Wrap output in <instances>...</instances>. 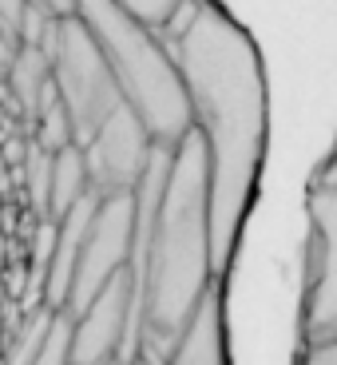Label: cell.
Here are the masks:
<instances>
[{
    "instance_id": "6da1fadb",
    "label": "cell",
    "mask_w": 337,
    "mask_h": 365,
    "mask_svg": "<svg viewBox=\"0 0 337 365\" xmlns=\"http://www.w3.org/2000/svg\"><path fill=\"white\" fill-rule=\"evenodd\" d=\"M191 103V131L210 167V266L227 278L254 210L270 143L266 64L242 20L219 0H187L159 32Z\"/></svg>"
},
{
    "instance_id": "7a4b0ae2",
    "label": "cell",
    "mask_w": 337,
    "mask_h": 365,
    "mask_svg": "<svg viewBox=\"0 0 337 365\" xmlns=\"http://www.w3.org/2000/svg\"><path fill=\"white\" fill-rule=\"evenodd\" d=\"M131 282L139 357L163 365L219 282L210 266V167L195 131L179 147H155L135 187Z\"/></svg>"
},
{
    "instance_id": "3957f363",
    "label": "cell",
    "mask_w": 337,
    "mask_h": 365,
    "mask_svg": "<svg viewBox=\"0 0 337 365\" xmlns=\"http://www.w3.org/2000/svg\"><path fill=\"white\" fill-rule=\"evenodd\" d=\"M76 20L108 60L119 100L135 111L155 147H179L191 135L187 88L155 28L139 24L115 0H76Z\"/></svg>"
},
{
    "instance_id": "277c9868",
    "label": "cell",
    "mask_w": 337,
    "mask_h": 365,
    "mask_svg": "<svg viewBox=\"0 0 337 365\" xmlns=\"http://www.w3.org/2000/svg\"><path fill=\"white\" fill-rule=\"evenodd\" d=\"M48 64H52L56 96H60V103L68 111V123H72L76 147H83L108 123L111 111L123 103L115 80L108 72V60L95 48L91 32L72 16L60 24V36H56L52 52H48Z\"/></svg>"
},
{
    "instance_id": "5b68a950",
    "label": "cell",
    "mask_w": 337,
    "mask_h": 365,
    "mask_svg": "<svg viewBox=\"0 0 337 365\" xmlns=\"http://www.w3.org/2000/svg\"><path fill=\"white\" fill-rule=\"evenodd\" d=\"M131 250H135V191L100 199V207L88 222V235H83L80 258H76V270H72V286H68L60 314L80 318L103 286L131 270Z\"/></svg>"
},
{
    "instance_id": "8992f818",
    "label": "cell",
    "mask_w": 337,
    "mask_h": 365,
    "mask_svg": "<svg viewBox=\"0 0 337 365\" xmlns=\"http://www.w3.org/2000/svg\"><path fill=\"white\" fill-rule=\"evenodd\" d=\"M68 322H72V341H68L72 365H131L139 357L131 270L108 282L80 318Z\"/></svg>"
},
{
    "instance_id": "52a82bcc",
    "label": "cell",
    "mask_w": 337,
    "mask_h": 365,
    "mask_svg": "<svg viewBox=\"0 0 337 365\" xmlns=\"http://www.w3.org/2000/svg\"><path fill=\"white\" fill-rule=\"evenodd\" d=\"M301 334L310 346L337 341V182L310 191V270L301 298Z\"/></svg>"
},
{
    "instance_id": "ba28073f",
    "label": "cell",
    "mask_w": 337,
    "mask_h": 365,
    "mask_svg": "<svg viewBox=\"0 0 337 365\" xmlns=\"http://www.w3.org/2000/svg\"><path fill=\"white\" fill-rule=\"evenodd\" d=\"M80 151L88 159L91 191L100 199H115V195H131L143 182L147 163L155 155V143H151L147 128L135 119V111L128 103H119L108 115V123Z\"/></svg>"
},
{
    "instance_id": "9c48e42d",
    "label": "cell",
    "mask_w": 337,
    "mask_h": 365,
    "mask_svg": "<svg viewBox=\"0 0 337 365\" xmlns=\"http://www.w3.org/2000/svg\"><path fill=\"white\" fill-rule=\"evenodd\" d=\"M163 365H230V338H227V302H222V286L202 298L195 310L191 326L182 329L179 346L167 354Z\"/></svg>"
},
{
    "instance_id": "30bf717a",
    "label": "cell",
    "mask_w": 337,
    "mask_h": 365,
    "mask_svg": "<svg viewBox=\"0 0 337 365\" xmlns=\"http://www.w3.org/2000/svg\"><path fill=\"white\" fill-rule=\"evenodd\" d=\"M91 175L88 159L80 147H64L60 155H52V222L72 215L83 199H91Z\"/></svg>"
},
{
    "instance_id": "8fae6325",
    "label": "cell",
    "mask_w": 337,
    "mask_h": 365,
    "mask_svg": "<svg viewBox=\"0 0 337 365\" xmlns=\"http://www.w3.org/2000/svg\"><path fill=\"white\" fill-rule=\"evenodd\" d=\"M56 318H60V314L48 310V306H36V310L28 314L24 326L16 329V338H12L9 354H4V365H32L36 361L44 341H48V334H52V326H56Z\"/></svg>"
},
{
    "instance_id": "7c38bea8",
    "label": "cell",
    "mask_w": 337,
    "mask_h": 365,
    "mask_svg": "<svg viewBox=\"0 0 337 365\" xmlns=\"http://www.w3.org/2000/svg\"><path fill=\"white\" fill-rule=\"evenodd\" d=\"M24 179H28V199H32V207H36L40 222L52 219V155L40 151L36 143L28 147Z\"/></svg>"
},
{
    "instance_id": "4fadbf2b",
    "label": "cell",
    "mask_w": 337,
    "mask_h": 365,
    "mask_svg": "<svg viewBox=\"0 0 337 365\" xmlns=\"http://www.w3.org/2000/svg\"><path fill=\"white\" fill-rule=\"evenodd\" d=\"M123 12H131V16L139 20V24L155 28V32H163L167 24L175 20V12L187 4V0H115Z\"/></svg>"
},
{
    "instance_id": "5bb4252c",
    "label": "cell",
    "mask_w": 337,
    "mask_h": 365,
    "mask_svg": "<svg viewBox=\"0 0 337 365\" xmlns=\"http://www.w3.org/2000/svg\"><path fill=\"white\" fill-rule=\"evenodd\" d=\"M301 365H337V341H318V346L306 349Z\"/></svg>"
},
{
    "instance_id": "9a60e30c",
    "label": "cell",
    "mask_w": 337,
    "mask_h": 365,
    "mask_svg": "<svg viewBox=\"0 0 337 365\" xmlns=\"http://www.w3.org/2000/svg\"><path fill=\"white\" fill-rule=\"evenodd\" d=\"M131 365H151V361H143V357H139V361H131Z\"/></svg>"
},
{
    "instance_id": "2e32d148",
    "label": "cell",
    "mask_w": 337,
    "mask_h": 365,
    "mask_svg": "<svg viewBox=\"0 0 337 365\" xmlns=\"http://www.w3.org/2000/svg\"><path fill=\"white\" fill-rule=\"evenodd\" d=\"M333 182H337V179H333Z\"/></svg>"
}]
</instances>
